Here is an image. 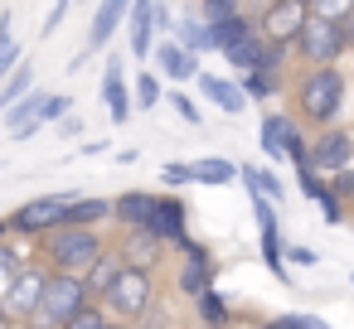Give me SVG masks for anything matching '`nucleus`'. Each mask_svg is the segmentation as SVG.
Listing matches in <instances>:
<instances>
[{
  "label": "nucleus",
  "mask_w": 354,
  "mask_h": 329,
  "mask_svg": "<svg viewBox=\"0 0 354 329\" xmlns=\"http://www.w3.org/2000/svg\"><path fill=\"white\" fill-rule=\"evenodd\" d=\"M291 107H296V121L310 126V131H325V126H339L344 107H349V78L344 68H301L296 83H291Z\"/></svg>",
  "instance_id": "obj_1"
},
{
  "label": "nucleus",
  "mask_w": 354,
  "mask_h": 329,
  "mask_svg": "<svg viewBox=\"0 0 354 329\" xmlns=\"http://www.w3.org/2000/svg\"><path fill=\"white\" fill-rule=\"evenodd\" d=\"M102 252H112V232L107 228H54L39 242V261L49 271H68V276H83Z\"/></svg>",
  "instance_id": "obj_2"
},
{
  "label": "nucleus",
  "mask_w": 354,
  "mask_h": 329,
  "mask_svg": "<svg viewBox=\"0 0 354 329\" xmlns=\"http://www.w3.org/2000/svg\"><path fill=\"white\" fill-rule=\"evenodd\" d=\"M102 305H107V315H112L117 324H136V319H146V315H156V310L165 305L160 276H156V271L122 266V271H117V281L107 286Z\"/></svg>",
  "instance_id": "obj_3"
},
{
  "label": "nucleus",
  "mask_w": 354,
  "mask_h": 329,
  "mask_svg": "<svg viewBox=\"0 0 354 329\" xmlns=\"http://www.w3.org/2000/svg\"><path fill=\"white\" fill-rule=\"evenodd\" d=\"M170 252H175V266H170V295L199 300L204 290L218 286V257H214L209 242H199V237L189 232V237H180Z\"/></svg>",
  "instance_id": "obj_4"
},
{
  "label": "nucleus",
  "mask_w": 354,
  "mask_h": 329,
  "mask_svg": "<svg viewBox=\"0 0 354 329\" xmlns=\"http://www.w3.org/2000/svg\"><path fill=\"white\" fill-rule=\"evenodd\" d=\"M349 49H354L349 25H344V20H330V15H310L306 30H301V39H296L301 68H335Z\"/></svg>",
  "instance_id": "obj_5"
},
{
  "label": "nucleus",
  "mask_w": 354,
  "mask_h": 329,
  "mask_svg": "<svg viewBox=\"0 0 354 329\" xmlns=\"http://www.w3.org/2000/svg\"><path fill=\"white\" fill-rule=\"evenodd\" d=\"M83 305H93V290L83 276H68V271H49V286H44V300H39V315L30 329H64Z\"/></svg>",
  "instance_id": "obj_6"
},
{
  "label": "nucleus",
  "mask_w": 354,
  "mask_h": 329,
  "mask_svg": "<svg viewBox=\"0 0 354 329\" xmlns=\"http://www.w3.org/2000/svg\"><path fill=\"white\" fill-rule=\"evenodd\" d=\"M68 203H73V189H68V194H35V199H25L20 208H10L6 223H10V232L25 237V242H44L54 228H64Z\"/></svg>",
  "instance_id": "obj_7"
},
{
  "label": "nucleus",
  "mask_w": 354,
  "mask_h": 329,
  "mask_svg": "<svg viewBox=\"0 0 354 329\" xmlns=\"http://www.w3.org/2000/svg\"><path fill=\"white\" fill-rule=\"evenodd\" d=\"M252 199V218H257V247H262V266L281 281V286H291V266H286V237H281V208L272 203V199H262V194H248Z\"/></svg>",
  "instance_id": "obj_8"
},
{
  "label": "nucleus",
  "mask_w": 354,
  "mask_h": 329,
  "mask_svg": "<svg viewBox=\"0 0 354 329\" xmlns=\"http://www.w3.org/2000/svg\"><path fill=\"white\" fill-rule=\"evenodd\" d=\"M252 15H257V34L262 39L296 49V39H301L306 20H310V6H306V0H262Z\"/></svg>",
  "instance_id": "obj_9"
},
{
  "label": "nucleus",
  "mask_w": 354,
  "mask_h": 329,
  "mask_svg": "<svg viewBox=\"0 0 354 329\" xmlns=\"http://www.w3.org/2000/svg\"><path fill=\"white\" fill-rule=\"evenodd\" d=\"M112 247L122 257V266H136V271H165L175 261V252L151 232V228H131V232H112Z\"/></svg>",
  "instance_id": "obj_10"
},
{
  "label": "nucleus",
  "mask_w": 354,
  "mask_h": 329,
  "mask_svg": "<svg viewBox=\"0 0 354 329\" xmlns=\"http://www.w3.org/2000/svg\"><path fill=\"white\" fill-rule=\"evenodd\" d=\"M127 10H131V0H97V10H93V20H88V39H83L78 59H68V73H78L93 54H102V49L112 44V34L127 25Z\"/></svg>",
  "instance_id": "obj_11"
},
{
  "label": "nucleus",
  "mask_w": 354,
  "mask_h": 329,
  "mask_svg": "<svg viewBox=\"0 0 354 329\" xmlns=\"http://www.w3.org/2000/svg\"><path fill=\"white\" fill-rule=\"evenodd\" d=\"M44 286H49V266H44V261H30V266L10 281V290L0 295V300H6V310H10L15 324H35L39 300H44Z\"/></svg>",
  "instance_id": "obj_12"
},
{
  "label": "nucleus",
  "mask_w": 354,
  "mask_h": 329,
  "mask_svg": "<svg viewBox=\"0 0 354 329\" xmlns=\"http://www.w3.org/2000/svg\"><path fill=\"white\" fill-rule=\"evenodd\" d=\"M354 165V131L349 126H325L310 136V170L320 175H339Z\"/></svg>",
  "instance_id": "obj_13"
},
{
  "label": "nucleus",
  "mask_w": 354,
  "mask_h": 329,
  "mask_svg": "<svg viewBox=\"0 0 354 329\" xmlns=\"http://www.w3.org/2000/svg\"><path fill=\"white\" fill-rule=\"evenodd\" d=\"M97 97H102V107H107V121H112V126H127V121L136 117L127 68H122V59H112V54H107V68H102V88H97Z\"/></svg>",
  "instance_id": "obj_14"
},
{
  "label": "nucleus",
  "mask_w": 354,
  "mask_h": 329,
  "mask_svg": "<svg viewBox=\"0 0 354 329\" xmlns=\"http://www.w3.org/2000/svg\"><path fill=\"white\" fill-rule=\"evenodd\" d=\"M189 218H194V208H189V199L185 194H156V213H151V232L165 242V247H175L180 237H189Z\"/></svg>",
  "instance_id": "obj_15"
},
{
  "label": "nucleus",
  "mask_w": 354,
  "mask_h": 329,
  "mask_svg": "<svg viewBox=\"0 0 354 329\" xmlns=\"http://www.w3.org/2000/svg\"><path fill=\"white\" fill-rule=\"evenodd\" d=\"M151 68L170 83V88H185V83H194L204 68H199V54H189L185 44H175V39H160L156 44V54H151Z\"/></svg>",
  "instance_id": "obj_16"
},
{
  "label": "nucleus",
  "mask_w": 354,
  "mask_h": 329,
  "mask_svg": "<svg viewBox=\"0 0 354 329\" xmlns=\"http://www.w3.org/2000/svg\"><path fill=\"white\" fill-rule=\"evenodd\" d=\"M151 213H156V189H122V194H112V232L151 228Z\"/></svg>",
  "instance_id": "obj_17"
},
{
  "label": "nucleus",
  "mask_w": 354,
  "mask_h": 329,
  "mask_svg": "<svg viewBox=\"0 0 354 329\" xmlns=\"http://www.w3.org/2000/svg\"><path fill=\"white\" fill-rule=\"evenodd\" d=\"M127 44H131V59L151 63L160 34H156V0H131V10H127Z\"/></svg>",
  "instance_id": "obj_18"
},
{
  "label": "nucleus",
  "mask_w": 354,
  "mask_h": 329,
  "mask_svg": "<svg viewBox=\"0 0 354 329\" xmlns=\"http://www.w3.org/2000/svg\"><path fill=\"white\" fill-rule=\"evenodd\" d=\"M194 88H199V97H204L209 107H218L223 117H243V112H248V97H243L238 78H223V73H199V78H194Z\"/></svg>",
  "instance_id": "obj_19"
},
{
  "label": "nucleus",
  "mask_w": 354,
  "mask_h": 329,
  "mask_svg": "<svg viewBox=\"0 0 354 329\" xmlns=\"http://www.w3.org/2000/svg\"><path fill=\"white\" fill-rule=\"evenodd\" d=\"M296 126H301L296 112H262V121H257V146H262V155H267L272 165L286 160V141H291Z\"/></svg>",
  "instance_id": "obj_20"
},
{
  "label": "nucleus",
  "mask_w": 354,
  "mask_h": 329,
  "mask_svg": "<svg viewBox=\"0 0 354 329\" xmlns=\"http://www.w3.org/2000/svg\"><path fill=\"white\" fill-rule=\"evenodd\" d=\"M209 39H214V54H228L248 39H257V15L243 10V15H228V20H209Z\"/></svg>",
  "instance_id": "obj_21"
},
{
  "label": "nucleus",
  "mask_w": 354,
  "mask_h": 329,
  "mask_svg": "<svg viewBox=\"0 0 354 329\" xmlns=\"http://www.w3.org/2000/svg\"><path fill=\"white\" fill-rule=\"evenodd\" d=\"M30 261H39V242H25V237H0V295L10 290V281L30 266Z\"/></svg>",
  "instance_id": "obj_22"
},
{
  "label": "nucleus",
  "mask_w": 354,
  "mask_h": 329,
  "mask_svg": "<svg viewBox=\"0 0 354 329\" xmlns=\"http://www.w3.org/2000/svg\"><path fill=\"white\" fill-rule=\"evenodd\" d=\"M64 228H107L112 232V199H102V194H73Z\"/></svg>",
  "instance_id": "obj_23"
},
{
  "label": "nucleus",
  "mask_w": 354,
  "mask_h": 329,
  "mask_svg": "<svg viewBox=\"0 0 354 329\" xmlns=\"http://www.w3.org/2000/svg\"><path fill=\"white\" fill-rule=\"evenodd\" d=\"M238 184H243L248 194H262V199H272L277 208L286 203V184H281V175H277V170H267V165H252V160H243V165H238Z\"/></svg>",
  "instance_id": "obj_24"
},
{
  "label": "nucleus",
  "mask_w": 354,
  "mask_h": 329,
  "mask_svg": "<svg viewBox=\"0 0 354 329\" xmlns=\"http://www.w3.org/2000/svg\"><path fill=\"white\" fill-rule=\"evenodd\" d=\"M189 310H194V324H223V329H233L238 324V310H233V300L214 286V290H204L199 300H189Z\"/></svg>",
  "instance_id": "obj_25"
},
{
  "label": "nucleus",
  "mask_w": 354,
  "mask_h": 329,
  "mask_svg": "<svg viewBox=\"0 0 354 329\" xmlns=\"http://www.w3.org/2000/svg\"><path fill=\"white\" fill-rule=\"evenodd\" d=\"M189 170H194V184H209V189L238 184V160H228V155H199V160H189Z\"/></svg>",
  "instance_id": "obj_26"
},
{
  "label": "nucleus",
  "mask_w": 354,
  "mask_h": 329,
  "mask_svg": "<svg viewBox=\"0 0 354 329\" xmlns=\"http://www.w3.org/2000/svg\"><path fill=\"white\" fill-rule=\"evenodd\" d=\"M170 39H175V44H185V49H189V54H199V59H204V54H214V39H209V20H204V15H180Z\"/></svg>",
  "instance_id": "obj_27"
},
{
  "label": "nucleus",
  "mask_w": 354,
  "mask_h": 329,
  "mask_svg": "<svg viewBox=\"0 0 354 329\" xmlns=\"http://www.w3.org/2000/svg\"><path fill=\"white\" fill-rule=\"evenodd\" d=\"M131 102H136V112H156V107L165 102V78H160L156 68H141V73L131 78Z\"/></svg>",
  "instance_id": "obj_28"
},
{
  "label": "nucleus",
  "mask_w": 354,
  "mask_h": 329,
  "mask_svg": "<svg viewBox=\"0 0 354 329\" xmlns=\"http://www.w3.org/2000/svg\"><path fill=\"white\" fill-rule=\"evenodd\" d=\"M117 271H122V257H117V247L112 252H102L88 271H83V281H88V290H93V300H102L107 295V286L117 281Z\"/></svg>",
  "instance_id": "obj_29"
},
{
  "label": "nucleus",
  "mask_w": 354,
  "mask_h": 329,
  "mask_svg": "<svg viewBox=\"0 0 354 329\" xmlns=\"http://www.w3.org/2000/svg\"><path fill=\"white\" fill-rule=\"evenodd\" d=\"M25 92H35V63H30V59H25V63H20L6 83H0V117H6V112H10Z\"/></svg>",
  "instance_id": "obj_30"
},
{
  "label": "nucleus",
  "mask_w": 354,
  "mask_h": 329,
  "mask_svg": "<svg viewBox=\"0 0 354 329\" xmlns=\"http://www.w3.org/2000/svg\"><path fill=\"white\" fill-rule=\"evenodd\" d=\"M10 20H15L10 10L0 15V83H6V78H10V73L25 63V49L15 44V25H10Z\"/></svg>",
  "instance_id": "obj_31"
},
{
  "label": "nucleus",
  "mask_w": 354,
  "mask_h": 329,
  "mask_svg": "<svg viewBox=\"0 0 354 329\" xmlns=\"http://www.w3.org/2000/svg\"><path fill=\"white\" fill-rule=\"evenodd\" d=\"M238 88H243L248 102H272V97H281L286 83L277 73H238Z\"/></svg>",
  "instance_id": "obj_32"
},
{
  "label": "nucleus",
  "mask_w": 354,
  "mask_h": 329,
  "mask_svg": "<svg viewBox=\"0 0 354 329\" xmlns=\"http://www.w3.org/2000/svg\"><path fill=\"white\" fill-rule=\"evenodd\" d=\"M315 208H320V223H325V228H344V223H349V203L330 189V179H325V189H320Z\"/></svg>",
  "instance_id": "obj_33"
},
{
  "label": "nucleus",
  "mask_w": 354,
  "mask_h": 329,
  "mask_svg": "<svg viewBox=\"0 0 354 329\" xmlns=\"http://www.w3.org/2000/svg\"><path fill=\"white\" fill-rule=\"evenodd\" d=\"M64 329H122V324L107 315V305H102V300H93V305H83V310H78Z\"/></svg>",
  "instance_id": "obj_34"
},
{
  "label": "nucleus",
  "mask_w": 354,
  "mask_h": 329,
  "mask_svg": "<svg viewBox=\"0 0 354 329\" xmlns=\"http://www.w3.org/2000/svg\"><path fill=\"white\" fill-rule=\"evenodd\" d=\"M165 102H170V112H175L185 126H204V112H199V102H194L185 88H170V92H165Z\"/></svg>",
  "instance_id": "obj_35"
},
{
  "label": "nucleus",
  "mask_w": 354,
  "mask_h": 329,
  "mask_svg": "<svg viewBox=\"0 0 354 329\" xmlns=\"http://www.w3.org/2000/svg\"><path fill=\"white\" fill-rule=\"evenodd\" d=\"M160 184H165L170 194L189 189V184H194V170H189V160H165V165H160Z\"/></svg>",
  "instance_id": "obj_36"
},
{
  "label": "nucleus",
  "mask_w": 354,
  "mask_h": 329,
  "mask_svg": "<svg viewBox=\"0 0 354 329\" xmlns=\"http://www.w3.org/2000/svg\"><path fill=\"white\" fill-rule=\"evenodd\" d=\"M68 112H73V97H68V92H44V112H39L44 126H59Z\"/></svg>",
  "instance_id": "obj_37"
},
{
  "label": "nucleus",
  "mask_w": 354,
  "mask_h": 329,
  "mask_svg": "<svg viewBox=\"0 0 354 329\" xmlns=\"http://www.w3.org/2000/svg\"><path fill=\"white\" fill-rule=\"evenodd\" d=\"M248 0H199V15L204 20H228V15H243Z\"/></svg>",
  "instance_id": "obj_38"
},
{
  "label": "nucleus",
  "mask_w": 354,
  "mask_h": 329,
  "mask_svg": "<svg viewBox=\"0 0 354 329\" xmlns=\"http://www.w3.org/2000/svg\"><path fill=\"white\" fill-rule=\"evenodd\" d=\"M310 15H330V20H349L354 15V0H306Z\"/></svg>",
  "instance_id": "obj_39"
},
{
  "label": "nucleus",
  "mask_w": 354,
  "mask_h": 329,
  "mask_svg": "<svg viewBox=\"0 0 354 329\" xmlns=\"http://www.w3.org/2000/svg\"><path fill=\"white\" fill-rule=\"evenodd\" d=\"M286 266L310 271V266H320V252H310V247H301V242H286Z\"/></svg>",
  "instance_id": "obj_40"
},
{
  "label": "nucleus",
  "mask_w": 354,
  "mask_h": 329,
  "mask_svg": "<svg viewBox=\"0 0 354 329\" xmlns=\"http://www.w3.org/2000/svg\"><path fill=\"white\" fill-rule=\"evenodd\" d=\"M325 179H330V189H335V194L349 203V213H354V165H349V170H339V175H325Z\"/></svg>",
  "instance_id": "obj_41"
},
{
  "label": "nucleus",
  "mask_w": 354,
  "mask_h": 329,
  "mask_svg": "<svg viewBox=\"0 0 354 329\" xmlns=\"http://www.w3.org/2000/svg\"><path fill=\"white\" fill-rule=\"evenodd\" d=\"M175 20H180V15L170 10V0H156V34H160V39L175 34Z\"/></svg>",
  "instance_id": "obj_42"
},
{
  "label": "nucleus",
  "mask_w": 354,
  "mask_h": 329,
  "mask_svg": "<svg viewBox=\"0 0 354 329\" xmlns=\"http://www.w3.org/2000/svg\"><path fill=\"white\" fill-rule=\"evenodd\" d=\"M68 6H73V0H54V10H49V15H44V39H49V34H59V30H64V20H68Z\"/></svg>",
  "instance_id": "obj_43"
},
{
  "label": "nucleus",
  "mask_w": 354,
  "mask_h": 329,
  "mask_svg": "<svg viewBox=\"0 0 354 329\" xmlns=\"http://www.w3.org/2000/svg\"><path fill=\"white\" fill-rule=\"evenodd\" d=\"M257 329H301V315H296V310H286V315H262Z\"/></svg>",
  "instance_id": "obj_44"
},
{
  "label": "nucleus",
  "mask_w": 354,
  "mask_h": 329,
  "mask_svg": "<svg viewBox=\"0 0 354 329\" xmlns=\"http://www.w3.org/2000/svg\"><path fill=\"white\" fill-rule=\"evenodd\" d=\"M122 329H175V319H170V310L160 305L156 315H146V319H136V324H122Z\"/></svg>",
  "instance_id": "obj_45"
},
{
  "label": "nucleus",
  "mask_w": 354,
  "mask_h": 329,
  "mask_svg": "<svg viewBox=\"0 0 354 329\" xmlns=\"http://www.w3.org/2000/svg\"><path fill=\"white\" fill-rule=\"evenodd\" d=\"M83 131H88V121H83V117H78V112H68V117H64V121H59V136H64V141H78V136H83Z\"/></svg>",
  "instance_id": "obj_46"
},
{
  "label": "nucleus",
  "mask_w": 354,
  "mask_h": 329,
  "mask_svg": "<svg viewBox=\"0 0 354 329\" xmlns=\"http://www.w3.org/2000/svg\"><path fill=\"white\" fill-rule=\"evenodd\" d=\"M112 150V141H83L78 146V155H107Z\"/></svg>",
  "instance_id": "obj_47"
},
{
  "label": "nucleus",
  "mask_w": 354,
  "mask_h": 329,
  "mask_svg": "<svg viewBox=\"0 0 354 329\" xmlns=\"http://www.w3.org/2000/svg\"><path fill=\"white\" fill-rule=\"evenodd\" d=\"M301 329H330V324H325L320 315H301Z\"/></svg>",
  "instance_id": "obj_48"
},
{
  "label": "nucleus",
  "mask_w": 354,
  "mask_h": 329,
  "mask_svg": "<svg viewBox=\"0 0 354 329\" xmlns=\"http://www.w3.org/2000/svg\"><path fill=\"white\" fill-rule=\"evenodd\" d=\"M0 329H20V324L10 319V310H6V300H0Z\"/></svg>",
  "instance_id": "obj_49"
},
{
  "label": "nucleus",
  "mask_w": 354,
  "mask_h": 329,
  "mask_svg": "<svg viewBox=\"0 0 354 329\" xmlns=\"http://www.w3.org/2000/svg\"><path fill=\"white\" fill-rule=\"evenodd\" d=\"M189 329H223V324H189Z\"/></svg>",
  "instance_id": "obj_50"
},
{
  "label": "nucleus",
  "mask_w": 354,
  "mask_h": 329,
  "mask_svg": "<svg viewBox=\"0 0 354 329\" xmlns=\"http://www.w3.org/2000/svg\"><path fill=\"white\" fill-rule=\"evenodd\" d=\"M349 286H354V276H349Z\"/></svg>",
  "instance_id": "obj_51"
},
{
  "label": "nucleus",
  "mask_w": 354,
  "mask_h": 329,
  "mask_svg": "<svg viewBox=\"0 0 354 329\" xmlns=\"http://www.w3.org/2000/svg\"><path fill=\"white\" fill-rule=\"evenodd\" d=\"M20 329H30V324H20Z\"/></svg>",
  "instance_id": "obj_52"
}]
</instances>
